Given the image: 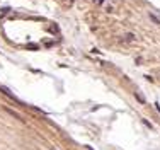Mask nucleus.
Here are the masks:
<instances>
[{
	"label": "nucleus",
	"instance_id": "obj_1",
	"mask_svg": "<svg viewBox=\"0 0 160 150\" xmlns=\"http://www.w3.org/2000/svg\"><path fill=\"white\" fill-rule=\"evenodd\" d=\"M157 109H158V111H160V106H158V104H157Z\"/></svg>",
	"mask_w": 160,
	"mask_h": 150
},
{
	"label": "nucleus",
	"instance_id": "obj_2",
	"mask_svg": "<svg viewBox=\"0 0 160 150\" xmlns=\"http://www.w3.org/2000/svg\"><path fill=\"white\" fill-rule=\"evenodd\" d=\"M53 150H56V148H53Z\"/></svg>",
	"mask_w": 160,
	"mask_h": 150
}]
</instances>
